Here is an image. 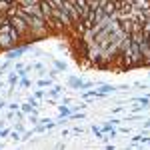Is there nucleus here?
Masks as SVG:
<instances>
[{
	"label": "nucleus",
	"instance_id": "obj_1",
	"mask_svg": "<svg viewBox=\"0 0 150 150\" xmlns=\"http://www.w3.org/2000/svg\"><path fill=\"white\" fill-rule=\"evenodd\" d=\"M28 50H30V46H28V44H18V46L6 50V60H18V58L22 56L24 52H28Z\"/></svg>",
	"mask_w": 150,
	"mask_h": 150
},
{
	"label": "nucleus",
	"instance_id": "obj_2",
	"mask_svg": "<svg viewBox=\"0 0 150 150\" xmlns=\"http://www.w3.org/2000/svg\"><path fill=\"white\" fill-rule=\"evenodd\" d=\"M52 16H54V18H58V20L64 24L68 30H72V28H74V26H72V20H70V16L62 10V8H54V10H52Z\"/></svg>",
	"mask_w": 150,
	"mask_h": 150
},
{
	"label": "nucleus",
	"instance_id": "obj_3",
	"mask_svg": "<svg viewBox=\"0 0 150 150\" xmlns=\"http://www.w3.org/2000/svg\"><path fill=\"white\" fill-rule=\"evenodd\" d=\"M72 2H74V6H76L78 14H80V20L88 18V14H90V6H88V0H72Z\"/></svg>",
	"mask_w": 150,
	"mask_h": 150
},
{
	"label": "nucleus",
	"instance_id": "obj_4",
	"mask_svg": "<svg viewBox=\"0 0 150 150\" xmlns=\"http://www.w3.org/2000/svg\"><path fill=\"white\" fill-rule=\"evenodd\" d=\"M16 44H14V40L10 38V34L8 32H0V50L2 52H6V50H10V48H14Z\"/></svg>",
	"mask_w": 150,
	"mask_h": 150
},
{
	"label": "nucleus",
	"instance_id": "obj_5",
	"mask_svg": "<svg viewBox=\"0 0 150 150\" xmlns=\"http://www.w3.org/2000/svg\"><path fill=\"white\" fill-rule=\"evenodd\" d=\"M80 84H82V78H78V76H70L68 78V86L74 88V90H80Z\"/></svg>",
	"mask_w": 150,
	"mask_h": 150
},
{
	"label": "nucleus",
	"instance_id": "obj_6",
	"mask_svg": "<svg viewBox=\"0 0 150 150\" xmlns=\"http://www.w3.org/2000/svg\"><path fill=\"white\" fill-rule=\"evenodd\" d=\"M58 112H60V116H64V118H68V116L72 114V108H70L68 104H60V106H58Z\"/></svg>",
	"mask_w": 150,
	"mask_h": 150
},
{
	"label": "nucleus",
	"instance_id": "obj_7",
	"mask_svg": "<svg viewBox=\"0 0 150 150\" xmlns=\"http://www.w3.org/2000/svg\"><path fill=\"white\" fill-rule=\"evenodd\" d=\"M98 90H100V92L106 96V94H112V92H114L116 86H112V84H100V88H98Z\"/></svg>",
	"mask_w": 150,
	"mask_h": 150
},
{
	"label": "nucleus",
	"instance_id": "obj_8",
	"mask_svg": "<svg viewBox=\"0 0 150 150\" xmlns=\"http://www.w3.org/2000/svg\"><path fill=\"white\" fill-rule=\"evenodd\" d=\"M38 86H40V88H50V86H54V78H50V76H48V78H42V80H38Z\"/></svg>",
	"mask_w": 150,
	"mask_h": 150
},
{
	"label": "nucleus",
	"instance_id": "obj_9",
	"mask_svg": "<svg viewBox=\"0 0 150 150\" xmlns=\"http://www.w3.org/2000/svg\"><path fill=\"white\" fill-rule=\"evenodd\" d=\"M20 110H22L24 114H30V112H34V110H36V106H32L30 102H24V104H20Z\"/></svg>",
	"mask_w": 150,
	"mask_h": 150
},
{
	"label": "nucleus",
	"instance_id": "obj_10",
	"mask_svg": "<svg viewBox=\"0 0 150 150\" xmlns=\"http://www.w3.org/2000/svg\"><path fill=\"white\" fill-rule=\"evenodd\" d=\"M60 92H62V88L60 86H52V90H48V98H56V96H60Z\"/></svg>",
	"mask_w": 150,
	"mask_h": 150
},
{
	"label": "nucleus",
	"instance_id": "obj_11",
	"mask_svg": "<svg viewBox=\"0 0 150 150\" xmlns=\"http://www.w3.org/2000/svg\"><path fill=\"white\" fill-rule=\"evenodd\" d=\"M18 80H20V74H18V72L14 70V72H12L10 76H8V84H10V86H14V84H16Z\"/></svg>",
	"mask_w": 150,
	"mask_h": 150
},
{
	"label": "nucleus",
	"instance_id": "obj_12",
	"mask_svg": "<svg viewBox=\"0 0 150 150\" xmlns=\"http://www.w3.org/2000/svg\"><path fill=\"white\" fill-rule=\"evenodd\" d=\"M134 102H140L144 108H148V106H150V98H148V96H140V98H134Z\"/></svg>",
	"mask_w": 150,
	"mask_h": 150
},
{
	"label": "nucleus",
	"instance_id": "obj_13",
	"mask_svg": "<svg viewBox=\"0 0 150 150\" xmlns=\"http://www.w3.org/2000/svg\"><path fill=\"white\" fill-rule=\"evenodd\" d=\"M18 6H32V4H38V0H16Z\"/></svg>",
	"mask_w": 150,
	"mask_h": 150
},
{
	"label": "nucleus",
	"instance_id": "obj_14",
	"mask_svg": "<svg viewBox=\"0 0 150 150\" xmlns=\"http://www.w3.org/2000/svg\"><path fill=\"white\" fill-rule=\"evenodd\" d=\"M18 86H20V88H28V86H30V80H28L26 76H20V80H18Z\"/></svg>",
	"mask_w": 150,
	"mask_h": 150
},
{
	"label": "nucleus",
	"instance_id": "obj_15",
	"mask_svg": "<svg viewBox=\"0 0 150 150\" xmlns=\"http://www.w3.org/2000/svg\"><path fill=\"white\" fill-rule=\"evenodd\" d=\"M94 86V82H88V80H82L80 84V90H88V88H92Z\"/></svg>",
	"mask_w": 150,
	"mask_h": 150
},
{
	"label": "nucleus",
	"instance_id": "obj_16",
	"mask_svg": "<svg viewBox=\"0 0 150 150\" xmlns=\"http://www.w3.org/2000/svg\"><path fill=\"white\" fill-rule=\"evenodd\" d=\"M54 66H56V70H66V62H60V60H54Z\"/></svg>",
	"mask_w": 150,
	"mask_h": 150
},
{
	"label": "nucleus",
	"instance_id": "obj_17",
	"mask_svg": "<svg viewBox=\"0 0 150 150\" xmlns=\"http://www.w3.org/2000/svg\"><path fill=\"white\" fill-rule=\"evenodd\" d=\"M92 132L98 136V138H104V132H102V128H96V126H92Z\"/></svg>",
	"mask_w": 150,
	"mask_h": 150
},
{
	"label": "nucleus",
	"instance_id": "obj_18",
	"mask_svg": "<svg viewBox=\"0 0 150 150\" xmlns=\"http://www.w3.org/2000/svg\"><path fill=\"white\" fill-rule=\"evenodd\" d=\"M44 96H46L44 90H34V98H36V100H40V98H44Z\"/></svg>",
	"mask_w": 150,
	"mask_h": 150
},
{
	"label": "nucleus",
	"instance_id": "obj_19",
	"mask_svg": "<svg viewBox=\"0 0 150 150\" xmlns=\"http://www.w3.org/2000/svg\"><path fill=\"white\" fill-rule=\"evenodd\" d=\"M8 108H10L12 112H16V110H20V104H16V102H10V104H8Z\"/></svg>",
	"mask_w": 150,
	"mask_h": 150
},
{
	"label": "nucleus",
	"instance_id": "obj_20",
	"mask_svg": "<svg viewBox=\"0 0 150 150\" xmlns=\"http://www.w3.org/2000/svg\"><path fill=\"white\" fill-rule=\"evenodd\" d=\"M32 68H34V70H38V72H44V66H42L40 62H36V64H32Z\"/></svg>",
	"mask_w": 150,
	"mask_h": 150
},
{
	"label": "nucleus",
	"instance_id": "obj_21",
	"mask_svg": "<svg viewBox=\"0 0 150 150\" xmlns=\"http://www.w3.org/2000/svg\"><path fill=\"white\" fill-rule=\"evenodd\" d=\"M14 70H16V72H20V70H24L22 62H16V64H14Z\"/></svg>",
	"mask_w": 150,
	"mask_h": 150
},
{
	"label": "nucleus",
	"instance_id": "obj_22",
	"mask_svg": "<svg viewBox=\"0 0 150 150\" xmlns=\"http://www.w3.org/2000/svg\"><path fill=\"white\" fill-rule=\"evenodd\" d=\"M8 134H10V130H6V128H4V130H0V138H6Z\"/></svg>",
	"mask_w": 150,
	"mask_h": 150
},
{
	"label": "nucleus",
	"instance_id": "obj_23",
	"mask_svg": "<svg viewBox=\"0 0 150 150\" xmlns=\"http://www.w3.org/2000/svg\"><path fill=\"white\" fill-rule=\"evenodd\" d=\"M12 140H20V132H18V130L12 132Z\"/></svg>",
	"mask_w": 150,
	"mask_h": 150
},
{
	"label": "nucleus",
	"instance_id": "obj_24",
	"mask_svg": "<svg viewBox=\"0 0 150 150\" xmlns=\"http://www.w3.org/2000/svg\"><path fill=\"white\" fill-rule=\"evenodd\" d=\"M72 102V98H68V96H64V100H62V104H70Z\"/></svg>",
	"mask_w": 150,
	"mask_h": 150
},
{
	"label": "nucleus",
	"instance_id": "obj_25",
	"mask_svg": "<svg viewBox=\"0 0 150 150\" xmlns=\"http://www.w3.org/2000/svg\"><path fill=\"white\" fill-rule=\"evenodd\" d=\"M16 130H18L20 134H22V132H24V126H22V124H16Z\"/></svg>",
	"mask_w": 150,
	"mask_h": 150
}]
</instances>
